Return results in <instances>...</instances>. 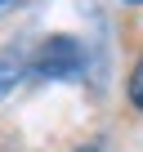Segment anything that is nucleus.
Instances as JSON below:
<instances>
[{"instance_id": "nucleus-1", "label": "nucleus", "mask_w": 143, "mask_h": 152, "mask_svg": "<svg viewBox=\"0 0 143 152\" xmlns=\"http://www.w3.org/2000/svg\"><path fill=\"white\" fill-rule=\"evenodd\" d=\"M81 72H85V49L72 36H49L40 40V49L27 54V76L36 81H72Z\"/></svg>"}, {"instance_id": "nucleus-2", "label": "nucleus", "mask_w": 143, "mask_h": 152, "mask_svg": "<svg viewBox=\"0 0 143 152\" xmlns=\"http://www.w3.org/2000/svg\"><path fill=\"white\" fill-rule=\"evenodd\" d=\"M27 81V58L23 54H0V99H9Z\"/></svg>"}, {"instance_id": "nucleus-3", "label": "nucleus", "mask_w": 143, "mask_h": 152, "mask_svg": "<svg viewBox=\"0 0 143 152\" xmlns=\"http://www.w3.org/2000/svg\"><path fill=\"white\" fill-rule=\"evenodd\" d=\"M125 94H130V107H134V112H143V54H139V63H134V72H130Z\"/></svg>"}, {"instance_id": "nucleus-4", "label": "nucleus", "mask_w": 143, "mask_h": 152, "mask_svg": "<svg viewBox=\"0 0 143 152\" xmlns=\"http://www.w3.org/2000/svg\"><path fill=\"white\" fill-rule=\"evenodd\" d=\"M125 5H143V0H125Z\"/></svg>"}, {"instance_id": "nucleus-5", "label": "nucleus", "mask_w": 143, "mask_h": 152, "mask_svg": "<svg viewBox=\"0 0 143 152\" xmlns=\"http://www.w3.org/2000/svg\"><path fill=\"white\" fill-rule=\"evenodd\" d=\"M5 5H9V0H0V9H5Z\"/></svg>"}]
</instances>
